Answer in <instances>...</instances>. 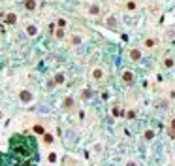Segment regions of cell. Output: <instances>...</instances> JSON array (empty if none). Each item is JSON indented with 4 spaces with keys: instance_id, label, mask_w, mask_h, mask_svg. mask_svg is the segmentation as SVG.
I'll list each match as a JSON object with an SVG mask.
<instances>
[{
    "instance_id": "1",
    "label": "cell",
    "mask_w": 175,
    "mask_h": 166,
    "mask_svg": "<svg viewBox=\"0 0 175 166\" xmlns=\"http://www.w3.org/2000/svg\"><path fill=\"white\" fill-rule=\"evenodd\" d=\"M90 76H92L94 81H102L106 77V72H104V68H102V66H94L92 72H90Z\"/></svg>"
},
{
    "instance_id": "2",
    "label": "cell",
    "mask_w": 175,
    "mask_h": 166,
    "mask_svg": "<svg viewBox=\"0 0 175 166\" xmlns=\"http://www.w3.org/2000/svg\"><path fill=\"white\" fill-rule=\"evenodd\" d=\"M4 23H6V25H15V23H17V15H15L13 11L6 13L4 15Z\"/></svg>"
},
{
    "instance_id": "3",
    "label": "cell",
    "mask_w": 175,
    "mask_h": 166,
    "mask_svg": "<svg viewBox=\"0 0 175 166\" xmlns=\"http://www.w3.org/2000/svg\"><path fill=\"white\" fill-rule=\"evenodd\" d=\"M89 13L92 15V17H100L102 15V8L98 6V4H92V6H89Z\"/></svg>"
},
{
    "instance_id": "4",
    "label": "cell",
    "mask_w": 175,
    "mask_h": 166,
    "mask_svg": "<svg viewBox=\"0 0 175 166\" xmlns=\"http://www.w3.org/2000/svg\"><path fill=\"white\" fill-rule=\"evenodd\" d=\"M124 8H126V11H130V13H134V11L138 10V2H136V0H126Z\"/></svg>"
},
{
    "instance_id": "5",
    "label": "cell",
    "mask_w": 175,
    "mask_h": 166,
    "mask_svg": "<svg viewBox=\"0 0 175 166\" xmlns=\"http://www.w3.org/2000/svg\"><path fill=\"white\" fill-rule=\"evenodd\" d=\"M128 59L130 61H140L141 59V51L140 49H130L128 51Z\"/></svg>"
},
{
    "instance_id": "6",
    "label": "cell",
    "mask_w": 175,
    "mask_h": 166,
    "mask_svg": "<svg viewBox=\"0 0 175 166\" xmlns=\"http://www.w3.org/2000/svg\"><path fill=\"white\" fill-rule=\"evenodd\" d=\"M122 81H124L126 85H130V83L134 81V74L130 72V70H124V72H122Z\"/></svg>"
},
{
    "instance_id": "7",
    "label": "cell",
    "mask_w": 175,
    "mask_h": 166,
    "mask_svg": "<svg viewBox=\"0 0 175 166\" xmlns=\"http://www.w3.org/2000/svg\"><path fill=\"white\" fill-rule=\"evenodd\" d=\"M19 98H21V102H30L32 100V93H28V91H21V93H19Z\"/></svg>"
},
{
    "instance_id": "8",
    "label": "cell",
    "mask_w": 175,
    "mask_h": 166,
    "mask_svg": "<svg viewBox=\"0 0 175 166\" xmlns=\"http://www.w3.org/2000/svg\"><path fill=\"white\" fill-rule=\"evenodd\" d=\"M162 66H164L166 70L173 68V66H175V59H172V57H166V59H164V62H162Z\"/></svg>"
},
{
    "instance_id": "9",
    "label": "cell",
    "mask_w": 175,
    "mask_h": 166,
    "mask_svg": "<svg viewBox=\"0 0 175 166\" xmlns=\"http://www.w3.org/2000/svg\"><path fill=\"white\" fill-rule=\"evenodd\" d=\"M83 43V38L79 36V34H74V36H70V45H81Z\"/></svg>"
},
{
    "instance_id": "10",
    "label": "cell",
    "mask_w": 175,
    "mask_h": 166,
    "mask_svg": "<svg viewBox=\"0 0 175 166\" xmlns=\"http://www.w3.org/2000/svg\"><path fill=\"white\" fill-rule=\"evenodd\" d=\"M26 34H28V36H36V34H38V27L36 25H26Z\"/></svg>"
},
{
    "instance_id": "11",
    "label": "cell",
    "mask_w": 175,
    "mask_h": 166,
    "mask_svg": "<svg viewBox=\"0 0 175 166\" xmlns=\"http://www.w3.org/2000/svg\"><path fill=\"white\" fill-rule=\"evenodd\" d=\"M143 45H145L147 49H153V47L156 45V40H154V38H145V42H143Z\"/></svg>"
},
{
    "instance_id": "12",
    "label": "cell",
    "mask_w": 175,
    "mask_h": 166,
    "mask_svg": "<svg viewBox=\"0 0 175 166\" xmlns=\"http://www.w3.org/2000/svg\"><path fill=\"white\" fill-rule=\"evenodd\" d=\"M25 8H26V11H34L36 10V0H25Z\"/></svg>"
},
{
    "instance_id": "13",
    "label": "cell",
    "mask_w": 175,
    "mask_h": 166,
    "mask_svg": "<svg viewBox=\"0 0 175 166\" xmlns=\"http://www.w3.org/2000/svg\"><path fill=\"white\" fill-rule=\"evenodd\" d=\"M55 38L62 40V38H64V29H55Z\"/></svg>"
},
{
    "instance_id": "14",
    "label": "cell",
    "mask_w": 175,
    "mask_h": 166,
    "mask_svg": "<svg viewBox=\"0 0 175 166\" xmlns=\"http://www.w3.org/2000/svg\"><path fill=\"white\" fill-rule=\"evenodd\" d=\"M57 25H58V29H64V27L68 25V21H66V19H62V17H60V19H57Z\"/></svg>"
},
{
    "instance_id": "15",
    "label": "cell",
    "mask_w": 175,
    "mask_h": 166,
    "mask_svg": "<svg viewBox=\"0 0 175 166\" xmlns=\"http://www.w3.org/2000/svg\"><path fill=\"white\" fill-rule=\"evenodd\" d=\"M169 136L175 138V119L172 121V123H169Z\"/></svg>"
},
{
    "instance_id": "16",
    "label": "cell",
    "mask_w": 175,
    "mask_h": 166,
    "mask_svg": "<svg viewBox=\"0 0 175 166\" xmlns=\"http://www.w3.org/2000/svg\"><path fill=\"white\" fill-rule=\"evenodd\" d=\"M34 132H38V134H43L45 130H43V126H42V125H36V126H34Z\"/></svg>"
},
{
    "instance_id": "17",
    "label": "cell",
    "mask_w": 175,
    "mask_h": 166,
    "mask_svg": "<svg viewBox=\"0 0 175 166\" xmlns=\"http://www.w3.org/2000/svg\"><path fill=\"white\" fill-rule=\"evenodd\" d=\"M168 98H169V100H175V89H169L168 91Z\"/></svg>"
},
{
    "instance_id": "18",
    "label": "cell",
    "mask_w": 175,
    "mask_h": 166,
    "mask_svg": "<svg viewBox=\"0 0 175 166\" xmlns=\"http://www.w3.org/2000/svg\"><path fill=\"white\" fill-rule=\"evenodd\" d=\"M55 81H57V83H62V81H64V76H62V74H57V76H55Z\"/></svg>"
},
{
    "instance_id": "19",
    "label": "cell",
    "mask_w": 175,
    "mask_h": 166,
    "mask_svg": "<svg viewBox=\"0 0 175 166\" xmlns=\"http://www.w3.org/2000/svg\"><path fill=\"white\" fill-rule=\"evenodd\" d=\"M47 160H49V163H55V160H57V155H55V153H49V159Z\"/></svg>"
},
{
    "instance_id": "20",
    "label": "cell",
    "mask_w": 175,
    "mask_h": 166,
    "mask_svg": "<svg viewBox=\"0 0 175 166\" xmlns=\"http://www.w3.org/2000/svg\"><path fill=\"white\" fill-rule=\"evenodd\" d=\"M153 136H154V134L151 132V130H147V132H145V138H147V140H153Z\"/></svg>"
},
{
    "instance_id": "21",
    "label": "cell",
    "mask_w": 175,
    "mask_h": 166,
    "mask_svg": "<svg viewBox=\"0 0 175 166\" xmlns=\"http://www.w3.org/2000/svg\"><path fill=\"white\" fill-rule=\"evenodd\" d=\"M66 108H74V100H70V98H68V100H66Z\"/></svg>"
},
{
    "instance_id": "22",
    "label": "cell",
    "mask_w": 175,
    "mask_h": 166,
    "mask_svg": "<svg viewBox=\"0 0 175 166\" xmlns=\"http://www.w3.org/2000/svg\"><path fill=\"white\" fill-rule=\"evenodd\" d=\"M51 142H53V136H49V134H47V136H45V144H51Z\"/></svg>"
}]
</instances>
